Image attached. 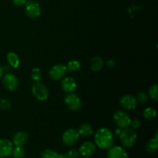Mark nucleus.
Masks as SVG:
<instances>
[{
  "mask_svg": "<svg viewBox=\"0 0 158 158\" xmlns=\"http://www.w3.org/2000/svg\"><path fill=\"white\" fill-rule=\"evenodd\" d=\"M94 140L99 148L102 150H108L114 145V136L109 129L101 127L96 132Z\"/></svg>",
  "mask_w": 158,
  "mask_h": 158,
  "instance_id": "obj_1",
  "label": "nucleus"
},
{
  "mask_svg": "<svg viewBox=\"0 0 158 158\" xmlns=\"http://www.w3.org/2000/svg\"><path fill=\"white\" fill-rule=\"evenodd\" d=\"M119 136L122 145L125 148H132L137 141V134L132 128H124Z\"/></svg>",
  "mask_w": 158,
  "mask_h": 158,
  "instance_id": "obj_2",
  "label": "nucleus"
},
{
  "mask_svg": "<svg viewBox=\"0 0 158 158\" xmlns=\"http://www.w3.org/2000/svg\"><path fill=\"white\" fill-rule=\"evenodd\" d=\"M32 93L34 97L39 100H46L49 97V91L47 88L40 82H36L32 86Z\"/></svg>",
  "mask_w": 158,
  "mask_h": 158,
  "instance_id": "obj_3",
  "label": "nucleus"
},
{
  "mask_svg": "<svg viewBox=\"0 0 158 158\" xmlns=\"http://www.w3.org/2000/svg\"><path fill=\"white\" fill-rule=\"evenodd\" d=\"M114 123H116V125L118 127L126 128L128 126H130L131 119L126 112L122 110H118L114 114Z\"/></svg>",
  "mask_w": 158,
  "mask_h": 158,
  "instance_id": "obj_4",
  "label": "nucleus"
},
{
  "mask_svg": "<svg viewBox=\"0 0 158 158\" xmlns=\"http://www.w3.org/2000/svg\"><path fill=\"white\" fill-rule=\"evenodd\" d=\"M25 12L29 18L35 19L41 14V8L36 2L30 0L25 4Z\"/></svg>",
  "mask_w": 158,
  "mask_h": 158,
  "instance_id": "obj_5",
  "label": "nucleus"
},
{
  "mask_svg": "<svg viewBox=\"0 0 158 158\" xmlns=\"http://www.w3.org/2000/svg\"><path fill=\"white\" fill-rule=\"evenodd\" d=\"M64 101L67 107L73 111L79 110L82 106V101L80 98L77 94L73 93L66 96Z\"/></svg>",
  "mask_w": 158,
  "mask_h": 158,
  "instance_id": "obj_6",
  "label": "nucleus"
},
{
  "mask_svg": "<svg viewBox=\"0 0 158 158\" xmlns=\"http://www.w3.org/2000/svg\"><path fill=\"white\" fill-rule=\"evenodd\" d=\"M79 137H80V134H79L78 131L74 128H70L63 133L62 136V140L65 145L71 146L78 140Z\"/></svg>",
  "mask_w": 158,
  "mask_h": 158,
  "instance_id": "obj_7",
  "label": "nucleus"
},
{
  "mask_svg": "<svg viewBox=\"0 0 158 158\" xmlns=\"http://www.w3.org/2000/svg\"><path fill=\"white\" fill-rule=\"evenodd\" d=\"M66 66L63 64H56L52 66L49 71V76L52 80H59L66 76Z\"/></svg>",
  "mask_w": 158,
  "mask_h": 158,
  "instance_id": "obj_8",
  "label": "nucleus"
},
{
  "mask_svg": "<svg viewBox=\"0 0 158 158\" xmlns=\"http://www.w3.org/2000/svg\"><path fill=\"white\" fill-rule=\"evenodd\" d=\"M3 86L9 91H14L18 87V79L14 74L6 73L2 77Z\"/></svg>",
  "mask_w": 158,
  "mask_h": 158,
  "instance_id": "obj_9",
  "label": "nucleus"
},
{
  "mask_svg": "<svg viewBox=\"0 0 158 158\" xmlns=\"http://www.w3.org/2000/svg\"><path fill=\"white\" fill-rule=\"evenodd\" d=\"M120 104L121 107H123L124 110H134L137 107V101L136 97H134V96L127 94V95L123 96L120 98Z\"/></svg>",
  "mask_w": 158,
  "mask_h": 158,
  "instance_id": "obj_10",
  "label": "nucleus"
},
{
  "mask_svg": "<svg viewBox=\"0 0 158 158\" xmlns=\"http://www.w3.org/2000/svg\"><path fill=\"white\" fill-rule=\"evenodd\" d=\"M13 143L7 139H0V157H7L11 155Z\"/></svg>",
  "mask_w": 158,
  "mask_h": 158,
  "instance_id": "obj_11",
  "label": "nucleus"
},
{
  "mask_svg": "<svg viewBox=\"0 0 158 158\" xmlns=\"http://www.w3.org/2000/svg\"><path fill=\"white\" fill-rule=\"evenodd\" d=\"M96 145L90 141L84 142L79 149V154L83 157H89L95 153Z\"/></svg>",
  "mask_w": 158,
  "mask_h": 158,
  "instance_id": "obj_12",
  "label": "nucleus"
},
{
  "mask_svg": "<svg viewBox=\"0 0 158 158\" xmlns=\"http://www.w3.org/2000/svg\"><path fill=\"white\" fill-rule=\"evenodd\" d=\"M108 158H128L126 150L120 146H112L108 149Z\"/></svg>",
  "mask_w": 158,
  "mask_h": 158,
  "instance_id": "obj_13",
  "label": "nucleus"
},
{
  "mask_svg": "<svg viewBox=\"0 0 158 158\" xmlns=\"http://www.w3.org/2000/svg\"><path fill=\"white\" fill-rule=\"evenodd\" d=\"M61 86L65 93L70 94L77 89V83L73 77H66L62 80Z\"/></svg>",
  "mask_w": 158,
  "mask_h": 158,
  "instance_id": "obj_14",
  "label": "nucleus"
},
{
  "mask_svg": "<svg viewBox=\"0 0 158 158\" xmlns=\"http://www.w3.org/2000/svg\"><path fill=\"white\" fill-rule=\"evenodd\" d=\"M29 140V135L25 131H18L12 137L13 144L15 147H23Z\"/></svg>",
  "mask_w": 158,
  "mask_h": 158,
  "instance_id": "obj_15",
  "label": "nucleus"
},
{
  "mask_svg": "<svg viewBox=\"0 0 158 158\" xmlns=\"http://www.w3.org/2000/svg\"><path fill=\"white\" fill-rule=\"evenodd\" d=\"M103 61L102 60L101 57L100 56H94V58L91 60L90 63V67L91 69L94 72H99L100 69L103 68Z\"/></svg>",
  "mask_w": 158,
  "mask_h": 158,
  "instance_id": "obj_16",
  "label": "nucleus"
},
{
  "mask_svg": "<svg viewBox=\"0 0 158 158\" xmlns=\"http://www.w3.org/2000/svg\"><path fill=\"white\" fill-rule=\"evenodd\" d=\"M7 58L8 62H9V65L13 68H17L19 65V56L16 55V53L13 52H10L7 54Z\"/></svg>",
  "mask_w": 158,
  "mask_h": 158,
  "instance_id": "obj_17",
  "label": "nucleus"
},
{
  "mask_svg": "<svg viewBox=\"0 0 158 158\" xmlns=\"http://www.w3.org/2000/svg\"><path fill=\"white\" fill-rule=\"evenodd\" d=\"M78 133L80 135L84 136H89L93 134V127L89 123H83L79 128Z\"/></svg>",
  "mask_w": 158,
  "mask_h": 158,
  "instance_id": "obj_18",
  "label": "nucleus"
},
{
  "mask_svg": "<svg viewBox=\"0 0 158 158\" xmlns=\"http://www.w3.org/2000/svg\"><path fill=\"white\" fill-rule=\"evenodd\" d=\"M158 139L157 138H152L151 140H148L146 143V150L149 153H155L157 150V142Z\"/></svg>",
  "mask_w": 158,
  "mask_h": 158,
  "instance_id": "obj_19",
  "label": "nucleus"
},
{
  "mask_svg": "<svg viewBox=\"0 0 158 158\" xmlns=\"http://www.w3.org/2000/svg\"><path fill=\"white\" fill-rule=\"evenodd\" d=\"M143 117L148 120H151L157 117V110L153 107H148L143 110Z\"/></svg>",
  "mask_w": 158,
  "mask_h": 158,
  "instance_id": "obj_20",
  "label": "nucleus"
},
{
  "mask_svg": "<svg viewBox=\"0 0 158 158\" xmlns=\"http://www.w3.org/2000/svg\"><path fill=\"white\" fill-rule=\"evenodd\" d=\"M60 154L51 149H46L42 152L41 158H59Z\"/></svg>",
  "mask_w": 158,
  "mask_h": 158,
  "instance_id": "obj_21",
  "label": "nucleus"
},
{
  "mask_svg": "<svg viewBox=\"0 0 158 158\" xmlns=\"http://www.w3.org/2000/svg\"><path fill=\"white\" fill-rule=\"evenodd\" d=\"M11 154L13 158H23L25 157V151L23 147H15L12 149Z\"/></svg>",
  "mask_w": 158,
  "mask_h": 158,
  "instance_id": "obj_22",
  "label": "nucleus"
},
{
  "mask_svg": "<svg viewBox=\"0 0 158 158\" xmlns=\"http://www.w3.org/2000/svg\"><path fill=\"white\" fill-rule=\"evenodd\" d=\"M80 67V63L77 60H71L66 65V69L69 72H76Z\"/></svg>",
  "mask_w": 158,
  "mask_h": 158,
  "instance_id": "obj_23",
  "label": "nucleus"
},
{
  "mask_svg": "<svg viewBox=\"0 0 158 158\" xmlns=\"http://www.w3.org/2000/svg\"><path fill=\"white\" fill-rule=\"evenodd\" d=\"M148 93H149V95L153 100H154L155 101H157L158 100V95H157V85L154 84L151 85L149 87L148 89Z\"/></svg>",
  "mask_w": 158,
  "mask_h": 158,
  "instance_id": "obj_24",
  "label": "nucleus"
},
{
  "mask_svg": "<svg viewBox=\"0 0 158 158\" xmlns=\"http://www.w3.org/2000/svg\"><path fill=\"white\" fill-rule=\"evenodd\" d=\"M31 77L35 82H39L42 78V72L39 68H34L31 72Z\"/></svg>",
  "mask_w": 158,
  "mask_h": 158,
  "instance_id": "obj_25",
  "label": "nucleus"
},
{
  "mask_svg": "<svg viewBox=\"0 0 158 158\" xmlns=\"http://www.w3.org/2000/svg\"><path fill=\"white\" fill-rule=\"evenodd\" d=\"M11 108V103L6 98H0V109L9 110Z\"/></svg>",
  "mask_w": 158,
  "mask_h": 158,
  "instance_id": "obj_26",
  "label": "nucleus"
},
{
  "mask_svg": "<svg viewBox=\"0 0 158 158\" xmlns=\"http://www.w3.org/2000/svg\"><path fill=\"white\" fill-rule=\"evenodd\" d=\"M136 99H137V103H144L148 101V95H147L145 93L142 92V93H140V94H138V95H137V98Z\"/></svg>",
  "mask_w": 158,
  "mask_h": 158,
  "instance_id": "obj_27",
  "label": "nucleus"
},
{
  "mask_svg": "<svg viewBox=\"0 0 158 158\" xmlns=\"http://www.w3.org/2000/svg\"><path fill=\"white\" fill-rule=\"evenodd\" d=\"M130 125L131 126V127H132V129H139V128L140 127V125H141V123H140V121L139 120H137V119H133V120H131V123H130Z\"/></svg>",
  "mask_w": 158,
  "mask_h": 158,
  "instance_id": "obj_28",
  "label": "nucleus"
},
{
  "mask_svg": "<svg viewBox=\"0 0 158 158\" xmlns=\"http://www.w3.org/2000/svg\"><path fill=\"white\" fill-rule=\"evenodd\" d=\"M67 155L69 158H77L79 156V151L76 149H71L69 151Z\"/></svg>",
  "mask_w": 158,
  "mask_h": 158,
  "instance_id": "obj_29",
  "label": "nucleus"
},
{
  "mask_svg": "<svg viewBox=\"0 0 158 158\" xmlns=\"http://www.w3.org/2000/svg\"><path fill=\"white\" fill-rule=\"evenodd\" d=\"M28 2V0H12V2L14 3V5L17 6H22L23 5L26 4Z\"/></svg>",
  "mask_w": 158,
  "mask_h": 158,
  "instance_id": "obj_30",
  "label": "nucleus"
},
{
  "mask_svg": "<svg viewBox=\"0 0 158 158\" xmlns=\"http://www.w3.org/2000/svg\"><path fill=\"white\" fill-rule=\"evenodd\" d=\"M106 65H107V66H109V67H113V66H115V62H114L113 60H107V62H106Z\"/></svg>",
  "mask_w": 158,
  "mask_h": 158,
  "instance_id": "obj_31",
  "label": "nucleus"
},
{
  "mask_svg": "<svg viewBox=\"0 0 158 158\" xmlns=\"http://www.w3.org/2000/svg\"><path fill=\"white\" fill-rule=\"evenodd\" d=\"M121 131H122V128H117V131H116V134H117V135H120V133H121Z\"/></svg>",
  "mask_w": 158,
  "mask_h": 158,
  "instance_id": "obj_32",
  "label": "nucleus"
},
{
  "mask_svg": "<svg viewBox=\"0 0 158 158\" xmlns=\"http://www.w3.org/2000/svg\"><path fill=\"white\" fill-rule=\"evenodd\" d=\"M59 158H69V157H68L67 154H60Z\"/></svg>",
  "mask_w": 158,
  "mask_h": 158,
  "instance_id": "obj_33",
  "label": "nucleus"
},
{
  "mask_svg": "<svg viewBox=\"0 0 158 158\" xmlns=\"http://www.w3.org/2000/svg\"><path fill=\"white\" fill-rule=\"evenodd\" d=\"M3 69H2V67L1 66H0V78H1L2 77V75H3Z\"/></svg>",
  "mask_w": 158,
  "mask_h": 158,
  "instance_id": "obj_34",
  "label": "nucleus"
}]
</instances>
